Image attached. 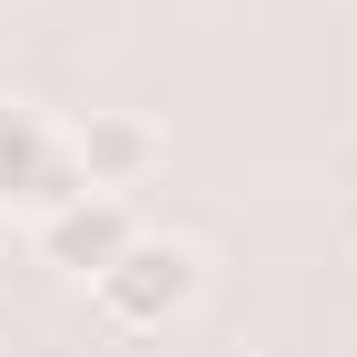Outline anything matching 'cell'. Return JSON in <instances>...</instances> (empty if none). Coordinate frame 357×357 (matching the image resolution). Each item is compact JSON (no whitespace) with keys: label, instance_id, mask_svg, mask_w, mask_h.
Returning a JSON list of instances; mask_svg holds the SVG:
<instances>
[{"label":"cell","instance_id":"5b68a950","mask_svg":"<svg viewBox=\"0 0 357 357\" xmlns=\"http://www.w3.org/2000/svg\"><path fill=\"white\" fill-rule=\"evenodd\" d=\"M0 238H10V199H0Z\"/></svg>","mask_w":357,"mask_h":357},{"label":"cell","instance_id":"6da1fadb","mask_svg":"<svg viewBox=\"0 0 357 357\" xmlns=\"http://www.w3.org/2000/svg\"><path fill=\"white\" fill-rule=\"evenodd\" d=\"M89 298H100V318L109 328H129V337H149V328H169V318H189V298H199V248L189 238H159V229H139L100 278H89Z\"/></svg>","mask_w":357,"mask_h":357},{"label":"cell","instance_id":"7a4b0ae2","mask_svg":"<svg viewBox=\"0 0 357 357\" xmlns=\"http://www.w3.org/2000/svg\"><path fill=\"white\" fill-rule=\"evenodd\" d=\"M60 149H70V169H79V189H100V199H129V189L159 178V159H169V139H159L139 109H89L79 129H60Z\"/></svg>","mask_w":357,"mask_h":357},{"label":"cell","instance_id":"3957f363","mask_svg":"<svg viewBox=\"0 0 357 357\" xmlns=\"http://www.w3.org/2000/svg\"><path fill=\"white\" fill-rule=\"evenodd\" d=\"M129 238H139V208H129V199H100V189H79L70 208L40 218V258H50L60 278H79V288L100 278V268H109Z\"/></svg>","mask_w":357,"mask_h":357},{"label":"cell","instance_id":"277c9868","mask_svg":"<svg viewBox=\"0 0 357 357\" xmlns=\"http://www.w3.org/2000/svg\"><path fill=\"white\" fill-rule=\"evenodd\" d=\"M50 169H60V129L10 100V109H0V199H10V218H20V199H30Z\"/></svg>","mask_w":357,"mask_h":357}]
</instances>
